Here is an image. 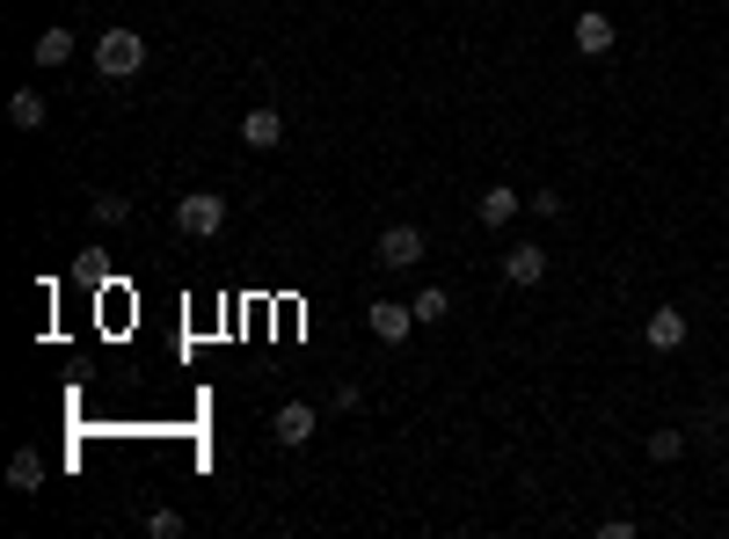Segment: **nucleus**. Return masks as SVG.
Instances as JSON below:
<instances>
[{"label":"nucleus","mask_w":729,"mask_h":539,"mask_svg":"<svg viewBox=\"0 0 729 539\" xmlns=\"http://www.w3.org/2000/svg\"><path fill=\"white\" fill-rule=\"evenodd\" d=\"M140 66H146V37L140 30H103L95 37V73H103V81H132Z\"/></svg>","instance_id":"1"},{"label":"nucleus","mask_w":729,"mask_h":539,"mask_svg":"<svg viewBox=\"0 0 729 539\" xmlns=\"http://www.w3.org/2000/svg\"><path fill=\"white\" fill-rule=\"evenodd\" d=\"M175 227L191 234V241H212V234L226 227V197H219V190H191V197H175Z\"/></svg>","instance_id":"2"},{"label":"nucleus","mask_w":729,"mask_h":539,"mask_svg":"<svg viewBox=\"0 0 729 539\" xmlns=\"http://www.w3.org/2000/svg\"><path fill=\"white\" fill-rule=\"evenodd\" d=\"M364 329L380 335V343H409V329H417V307H401V299H372V307H364Z\"/></svg>","instance_id":"3"},{"label":"nucleus","mask_w":729,"mask_h":539,"mask_svg":"<svg viewBox=\"0 0 729 539\" xmlns=\"http://www.w3.org/2000/svg\"><path fill=\"white\" fill-rule=\"evenodd\" d=\"M372 256H380L387 270H417V262H423V227H409V219H401V227H387Z\"/></svg>","instance_id":"4"},{"label":"nucleus","mask_w":729,"mask_h":539,"mask_svg":"<svg viewBox=\"0 0 729 539\" xmlns=\"http://www.w3.org/2000/svg\"><path fill=\"white\" fill-rule=\"evenodd\" d=\"M504 278L518 284V292H533V284L547 278V248H533V241H525V248H511V256H504Z\"/></svg>","instance_id":"5"},{"label":"nucleus","mask_w":729,"mask_h":539,"mask_svg":"<svg viewBox=\"0 0 729 539\" xmlns=\"http://www.w3.org/2000/svg\"><path fill=\"white\" fill-rule=\"evenodd\" d=\"M270 431H278V445H285V453H299V445L314 437V408H307V401H285Z\"/></svg>","instance_id":"6"},{"label":"nucleus","mask_w":729,"mask_h":539,"mask_svg":"<svg viewBox=\"0 0 729 539\" xmlns=\"http://www.w3.org/2000/svg\"><path fill=\"white\" fill-rule=\"evenodd\" d=\"M518 205H525V197H511V183H496V190L474 197V219H482V227H511V219H518Z\"/></svg>","instance_id":"7"},{"label":"nucleus","mask_w":729,"mask_h":539,"mask_svg":"<svg viewBox=\"0 0 729 539\" xmlns=\"http://www.w3.org/2000/svg\"><path fill=\"white\" fill-rule=\"evenodd\" d=\"M242 139L256 146V154H270V146H285V117H278V110H248V117H242Z\"/></svg>","instance_id":"8"},{"label":"nucleus","mask_w":729,"mask_h":539,"mask_svg":"<svg viewBox=\"0 0 729 539\" xmlns=\"http://www.w3.org/2000/svg\"><path fill=\"white\" fill-rule=\"evenodd\" d=\"M576 52H613V15H598V8H584V15H576Z\"/></svg>","instance_id":"9"},{"label":"nucleus","mask_w":729,"mask_h":539,"mask_svg":"<svg viewBox=\"0 0 729 539\" xmlns=\"http://www.w3.org/2000/svg\"><path fill=\"white\" fill-rule=\"evenodd\" d=\"M30 59H37L44 73H52V66H66V59H73V30H59V22H52V30H44V37L30 44Z\"/></svg>","instance_id":"10"},{"label":"nucleus","mask_w":729,"mask_h":539,"mask_svg":"<svg viewBox=\"0 0 729 539\" xmlns=\"http://www.w3.org/2000/svg\"><path fill=\"white\" fill-rule=\"evenodd\" d=\"M678 343H686V313L657 307V313H649V350H678Z\"/></svg>","instance_id":"11"},{"label":"nucleus","mask_w":729,"mask_h":539,"mask_svg":"<svg viewBox=\"0 0 729 539\" xmlns=\"http://www.w3.org/2000/svg\"><path fill=\"white\" fill-rule=\"evenodd\" d=\"M8 488H22V496H37V488H44V453H30V445H22V453L8 459Z\"/></svg>","instance_id":"12"},{"label":"nucleus","mask_w":729,"mask_h":539,"mask_svg":"<svg viewBox=\"0 0 729 539\" xmlns=\"http://www.w3.org/2000/svg\"><path fill=\"white\" fill-rule=\"evenodd\" d=\"M409 307H417V329H431V321H452V292H445V284H423Z\"/></svg>","instance_id":"13"},{"label":"nucleus","mask_w":729,"mask_h":539,"mask_svg":"<svg viewBox=\"0 0 729 539\" xmlns=\"http://www.w3.org/2000/svg\"><path fill=\"white\" fill-rule=\"evenodd\" d=\"M88 219H95V227H124V219H132V197H117V190L88 197Z\"/></svg>","instance_id":"14"},{"label":"nucleus","mask_w":729,"mask_h":539,"mask_svg":"<svg viewBox=\"0 0 729 539\" xmlns=\"http://www.w3.org/2000/svg\"><path fill=\"white\" fill-rule=\"evenodd\" d=\"M8 117H16L22 132H37V124H44V95H37V87H16V103H8Z\"/></svg>","instance_id":"15"},{"label":"nucleus","mask_w":729,"mask_h":539,"mask_svg":"<svg viewBox=\"0 0 729 539\" xmlns=\"http://www.w3.org/2000/svg\"><path fill=\"white\" fill-rule=\"evenodd\" d=\"M649 459H686V431H649Z\"/></svg>","instance_id":"16"},{"label":"nucleus","mask_w":729,"mask_h":539,"mask_svg":"<svg viewBox=\"0 0 729 539\" xmlns=\"http://www.w3.org/2000/svg\"><path fill=\"white\" fill-rule=\"evenodd\" d=\"M525 205H533L540 219H562V211H569V197H562V190H533V197H525Z\"/></svg>","instance_id":"17"},{"label":"nucleus","mask_w":729,"mask_h":539,"mask_svg":"<svg viewBox=\"0 0 729 539\" xmlns=\"http://www.w3.org/2000/svg\"><path fill=\"white\" fill-rule=\"evenodd\" d=\"M146 532H154V539H175V532H183V518H175V510H154V518H146Z\"/></svg>","instance_id":"18"}]
</instances>
